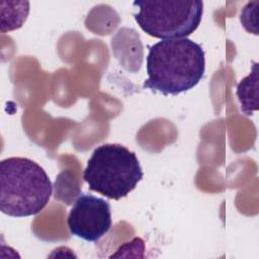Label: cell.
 <instances>
[{
    "mask_svg": "<svg viewBox=\"0 0 259 259\" xmlns=\"http://www.w3.org/2000/svg\"><path fill=\"white\" fill-rule=\"evenodd\" d=\"M144 173L135 152L119 144L97 147L83 171L90 190L118 200L132 192Z\"/></svg>",
    "mask_w": 259,
    "mask_h": 259,
    "instance_id": "3",
    "label": "cell"
},
{
    "mask_svg": "<svg viewBox=\"0 0 259 259\" xmlns=\"http://www.w3.org/2000/svg\"><path fill=\"white\" fill-rule=\"evenodd\" d=\"M29 12V3L26 1L8 2V19L1 23V31L13 30L22 26Z\"/></svg>",
    "mask_w": 259,
    "mask_h": 259,
    "instance_id": "7",
    "label": "cell"
},
{
    "mask_svg": "<svg viewBox=\"0 0 259 259\" xmlns=\"http://www.w3.org/2000/svg\"><path fill=\"white\" fill-rule=\"evenodd\" d=\"M258 63H254L250 74L237 85L236 94L241 104V110L246 115H252L258 110Z\"/></svg>",
    "mask_w": 259,
    "mask_h": 259,
    "instance_id": "6",
    "label": "cell"
},
{
    "mask_svg": "<svg viewBox=\"0 0 259 259\" xmlns=\"http://www.w3.org/2000/svg\"><path fill=\"white\" fill-rule=\"evenodd\" d=\"M134 18L149 35L161 39L187 37L200 24L203 2L199 0L135 1Z\"/></svg>",
    "mask_w": 259,
    "mask_h": 259,
    "instance_id": "4",
    "label": "cell"
},
{
    "mask_svg": "<svg viewBox=\"0 0 259 259\" xmlns=\"http://www.w3.org/2000/svg\"><path fill=\"white\" fill-rule=\"evenodd\" d=\"M205 72L202 47L188 37L162 39L149 47L144 89L176 96L195 87Z\"/></svg>",
    "mask_w": 259,
    "mask_h": 259,
    "instance_id": "1",
    "label": "cell"
},
{
    "mask_svg": "<svg viewBox=\"0 0 259 259\" xmlns=\"http://www.w3.org/2000/svg\"><path fill=\"white\" fill-rule=\"evenodd\" d=\"M111 224L109 202L88 193L78 196L67 218L70 233L87 242H97L107 234Z\"/></svg>",
    "mask_w": 259,
    "mask_h": 259,
    "instance_id": "5",
    "label": "cell"
},
{
    "mask_svg": "<svg viewBox=\"0 0 259 259\" xmlns=\"http://www.w3.org/2000/svg\"><path fill=\"white\" fill-rule=\"evenodd\" d=\"M53 194V184L45 169L24 157H10L0 163V209L24 218L40 212Z\"/></svg>",
    "mask_w": 259,
    "mask_h": 259,
    "instance_id": "2",
    "label": "cell"
}]
</instances>
